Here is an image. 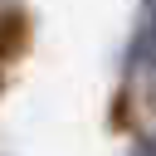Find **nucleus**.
I'll use <instances>...</instances> for the list:
<instances>
[{"mask_svg":"<svg viewBox=\"0 0 156 156\" xmlns=\"http://www.w3.org/2000/svg\"><path fill=\"white\" fill-rule=\"evenodd\" d=\"M127 83L136 88L141 112H146V117H156V68H151V73H136V78H127Z\"/></svg>","mask_w":156,"mask_h":156,"instance_id":"obj_1","label":"nucleus"},{"mask_svg":"<svg viewBox=\"0 0 156 156\" xmlns=\"http://www.w3.org/2000/svg\"><path fill=\"white\" fill-rule=\"evenodd\" d=\"M127 156H156V127H151V132H146V136H136V141H132V151H127Z\"/></svg>","mask_w":156,"mask_h":156,"instance_id":"obj_2","label":"nucleus"},{"mask_svg":"<svg viewBox=\"0 0 156 156\" xmlns=\"http://www.w3.org/2000/svg\"><path fill=\"white\" fill-rule=\"evenodd\" d=\"M141 5H146V20L156 24V0H141Z\"/></svg>","mask_w":156,"mask_h":156,"instance_id":"obj_3","label":"nucleus"},{"mask_svg":"<svg viewBox=\"0 0 156 156\" xmlns=\"http://www.w3.org/2000/svg\"><path fill=\"white\" fill-rule=\"evenodd\" d=\"M0 78H5V73H0Z\"/></svg>","mask_w":156,"mask_h":156,"instance_id":"obj_4","label":"nucleus"}]
</instances>
